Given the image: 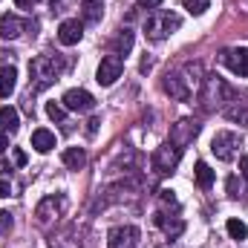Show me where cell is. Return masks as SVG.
I'll use <instances>...</instances> for the list:
<instances>
[{
	"mask_svg": "<svg viewBox=\"0 0 248 248\" xmlns=\"http://www.w3.org/2000/svg\"><path fill=\"white\" fill-rule=\"evenodd\" d=\"M165 248H170V246H165Z\"/></svg>",
	"mask_w": 248,
	"mask_h": 248,
	"instance_id": "cell-40",
	"label": "cell"
},
{
	"mask_svg": "<svg viewBox=\"0 0 248 248\" xmlns=\"http://www.w3.org/2000/svg\"><path fill=\"white\" fill-rule=\"evenodd\" d=\"M38 23H32V20H20L17 15H0V38L3 41H15V38H20L26 29H35Z\"/></svg>",
	"mask_w": 248,
	"mask_h": 248,
	"instance_id": "cell-7",
	"label": "cell"
},
{
	"mask_svg": "<svg viewBox=\"0 0 248 248\" xmlns=\"http://www.w3.org/2000/svg\"><path fill=\"white\" fill-rule=\"evenodd\" d=\"M35 3H38V0H15V6H17V9H32Z\"/></svg>",
	"mask_w": 248,
	"mask_h": 248,
	"instance_id": "cell-32",
	"label": "cell"
},
{
	"mask_svg": "<svg viewBox=\"0 0 248 248\" xmlns=\"http://www.w3.org/2000/svg\"><path fill=\"white\" fill-rule=\"evenodd\" d=\"M240 173H243V176L248 179V153L243 156V159H240Z\"/></svg>",
	"mask_w": 248,
	"mask_h": 248,
	"instance_id": "cell-34",
	"label": "cell"
},
{
	"mask_svg": "<svg viewBox=\"0 0 248 248\" xmlns=\"http://www.w3.org/2000/svg\"><path fill=\"white\" fill-rule=\"evenodd\" d=\"M17 87V69L15 66H6L0 69V98H9Z\"/></svg>",
	"mask_w": 248,
	"mask_h": 248,
	"instance_id": "cell-17",
	"label": "cell"
},
{
	"mask_svg": "<svg viewBox=\"0 0 248 248\" xmlns=\"http://www.w3.org/2000/svg\"><path fill=\"white\" fill-rule=\"evenodd\" d=\"M159 202H162V208H165V211L170 208L173 214H179V199L173 196V190H168V187H165V190H159Z\"/></svg>",
	"mask_w": 248,
	"mask_h": 248,
	"instance_id": "cell-24",
	"label": "cell"
},
{
	"mask_svg": "<svg viewBox=\"0 0 248 248\" xmlns=\"http://www.w3.org/2000/svg\"><path fill=\"white\" fill-rule=\"evenodd\" d=\"M9 193H12V179H9L6 173H0V199L9 196Z\"/></svg>",
	"mask_w": 248,
	"mask_h": 248,
	"instance_id": "cell-29",
	"label": "cell"
},
{
	"mask_svg": "<svg viewBox=\"0 0 248 248\" xmlns=\"http://www.w3.org/2000/svg\"><path fill=\"white\" fill-rule=\"evenodd\" d=\"M133 49V32L130 29H119L116 35H113V41H110V55H127Z\"/></svg>",
	"mask_w": 248,
	"mask_h": 248,
	"instance_id": "cell-15",
	"label": "cell"
},
{
	"mask_svg": "<svg viewBox=\"0 0 248 248\" xmlns=\"http://www.w3.org/2000/svg\"><path fill=\"white\" fill-rule=\"evenodd\" d=\"M225 231H228V237L237 240V243H243V240L248 237V228H246L243 219H228V222H225Z\"/></svg>",
	"mask_w": 248,
	"mask_h": 248,
	"instance_id": "cell-22",
	"label": "cell"
},
{
	"mask_svg": "<svg viewBox=\"0 0 248 248\" xmlns=\"http://www.w3.org/2000/svg\"><path fill=\"white\" fill-rule=\"evenodd\" d=\"M225 116H228L231 122H243V124H248V107H231V110H225Z\"/></svg>",
	"mask_w": 248,
	"mask_h": 248,
	"instance_id": "cell-27",
	"label": "cell"
},
{
	"mask_svg": "<svg viewBox=\"0 0 248 248\" xmlns=\"http://www.w3.org/2000/svg\"><path fill=\"white\" fill-rule=\"evenodd\" d=\"M81 15H84V20H87V23H98L104 12H101V3H84Z\"/></svg>",
	"mask_w": 248,
	"mask_h": 248,
	"instance_id": "cell-23",
	"label": "cell"
},
{
	"mask_svg": "<svg viewBox=\"0 0 248 248\" xmlns=\"http://www.w3.org/2000/svg\"><path fill=\"white\" fill-rule=\"evenodd\" d=\"M214 179H217L214 170H211L205 162H196V185L202 187V190H208V187L214 185Z\"/></svg>",
	"mask_w": 248,
	"mask_h": 248,
	"instance_id": "cell-21",
	"label": "cell"
},
{
	"mask_svg": "<svg viewBox=\"0 0 248 248\" xmlns=\"http://www.w3.org/2000/svg\"><path fill=\"white\" fill-rule=\"evenodd\" d=\"M32 147H35L38 153H49V150L55 147V133H49V130L38 127V130L32 133Z\"/></svg>",
	"mask_w": 248,
	"mask_h": 248,
	"instance_id": "cell-16",
	"label": "cell"
},
{
	"mask_svg": "<svg viewBox=\"0 0 248 248\" xmlns=\"http://www.w3.org/2000/svg\"><path fill=\"white\" fill-rule=\"evenodd\" d=\"M234 98H237L234 90H231L219 75H205V78H202L199 101H202L205 110H217V107H222V104H228V101H234Z\"/></svg>",
	"mask_w": 248,
	"mask_h": 248,
	"instance_id": "cell-2",
	"label": "cell"
},
{
	"mask_svg": "<svg viewBox=\"0 0 248 248\" xmlns=\"http://www.w3.org/2000/svg\"><path fill=\"white\" fill-rule=\"evenodd\" d=\"M139 3V9H159L162 6V0H136Z\"/></svg>",
	"mask_w": 248,
	"mask_h": 248,
	"instance_id": "cell-31",
	"label": "cell"
},
{
	"mask_svg": "<svg viewBox=\"0 0 248 248\" xmlns=\"http://www.w3.org/2000/svg\"><path fill=\"white\" fill-rule=\"evenodd\" d=\"M240 190H243V185L237 182V176H231V179H228V193H231V196H240Z\"/></svg>",
	"mask_w": 248,
	"mask_h": 248,
	"instance_id": "cell-30",
	"label": "cell"
},
{
	"mask_svg": "<svg viewBox=\"0 0 248 248\" xmlns=\"http://www.w3.org/2000/svg\"><path fill=\"white\" fill-rule=\"evenodd\" d=\"M179 26H182V17H179V15H173V12H159V15L147 17L144 35H147L150 41H165V38L173 35Z\"/></svg>",
	"mask_w": 248,
	"mask_h": 248,
	"instance_id": "cell-3",
	"label": "cell"
},
{
	"mask_svg": "<svg viewBox=\"0 0 248 248\" xmlns=\"http://www.w3.org/2000/svg\"><path fill=\"white\" fill-rule=\"evenodd\" d=\"M61 211H63V196H46V199L38 202L35 217H38L41 225H49L55 217H61Z\"/></svg>",
	"mask_w": 248,
	"mask_h": 248,
	"instance_id": "cell-11",
	"label": "cell"
},
{
	"mask_svg": "<svg viewBox=\"0 0 248 248\" xmlns=\"http://www.w3.org/2000/svg\"><path fill=\"white\" fill-rule=\"evenodd\" d=\"M81 3H101V0H81Z\"/></svg>",
	"mask_w": 248,
	"mask_h": 248,
	"instance_id": "cell-38",
	"label": "cell"
},
{
	"mask_svg": "<svg viewBox=\"0 0 248 248\" xmlns=\"http://www.w3.org/2000/svg\"><path fill=\"white\" fill-rule=\"evenodd\" d=\"M81 35H84V23L81 20H63L58 26V41L63 46H75L81 41Z\"/></svg>",
	"mask_w": 248,
	"mask_h": 248,
	"instance_id": "cell-14",
	"label": "cell"
},
{
	"mask_svg": "<svg viewBox=\"0 0 248 248\" xmlns=\"http://www.w3.org/2000/svg\"><path fill=\"white\" fill-rule=\"evenodd\" d=\"M15 165H26V153L23 150H15Z\"/></svg>",
	"mask_w": 248,
	"mask_h": 248,
	"instance_id": "cell-35",
	"label": "cell"
},
{
	"mask_svg": "<svg viewBox=\"0 0 248 248\" xmlns=\"http://www.w3.org/2000/svg\"><path fill=\"white\" fill-rule=\"evenodd\" d=\"M219 61L225 63L234 75H243V78H248V49H246V46H237V49H222Z\"/></svg>",
	"mask_w": 248,
	"mask_h": 248,
	"instance_id": "cell-8",
	"label": "cell"
},
{
	"mask_svg": "<svg viewBox=\"0 0 248 248\" xmlns=\"http://www.w3.org/2000/svg\"><path fill=\"white\" fill-rule=\"evenodd\" d=\"M182 6H185L190 15H205L208 6H211V0H182Z\"/></svg>",
	"mask_w": 248,
	"mask_h": 248,
	"instance_id": "cell-25",
	"label": "cell"
},
{
	"mask_svg": "<svg viewBox=\"0 0 248 248\" xmlns=\"http://www.w3.org/2000/svg\"><path fill=\"white\" fill-rule=\"evenodd\" d=\"M6 61H9V63L15 61V52H6V49H0V63H6Z\"/></svg>",
	"mask_w": 248,
	"mask_h": 248,
	"instance_id": "cell-33",
	"label": "cell"
},
{
	"mask_svg": "<svg viewBox=\"0 0 248 248\" xmlns=\"http://www.w3.org/2000/svg\"><path fill=\"white\" fill-rule=\"evenodd\" d=\"M150 66H153V61H150V58H144V61H141V72H147Z\"/></svg>",
	"mask_w": 248,
	"mask_h": 248,
	"instance_id": "cell-36",
	"label": "cell"
},
{
	"mask_svg": "<svg viewBox=\"0 0 248 248\" xmlns=\"http://www.w3.org/2000/svg\"><path fill=\"white\" fill-rule=\"evenodd\" d=\"M61 159H63V165H66L69 170H81V168L87 165V153H84L81 147H66Z\"/></svg>",
	"mask_w": 248,
	"mask_h": 248,
	"instance_id": "cell-18",
	"label": "cell"
},
{
	"mask_svg": "<svg viewBox=\"0 0 248 248\" xmlns=\"http://www.w3.org/2000/svg\"><path fill=\"white\" fill-rule=\"evenodd\" d=\"M156 222H159V228H162L168 237H179V234L185 231V222H182V219H176V217H173V219H168V214H159V217H156Z\"/></svg>",
	"mask_w": 248,
	"mask_h": 248,
	"instance_id": "cell-20",
	"label": "cell"
},
{
	"mask_svg": "<svg viewBox=\"0 0 248 248\" xmlns=\"http://www.w3.org/2000/svg\"><path fill=\"white\" fill-rule=\"evenodd\" d=\"M179 156H182V147H176L173 141H168V144H162L156 153H153V159H150V165H153V170L156 173H170L176 165H179Z\"/></svg>",
	"mask_w": 248,
	"mask_h": 248,
	"instance_id": "cell-5",
	"label": "cell"
},
{
	"mask_svg": "<svg viewBox=\"0 0 248 248\" xmlns=\"http://www.w3.org/2000/svg\"><path fill=\"white\" fill-rule=\"evenodd\" d=\"M190 78H182L179 72H170L165 81H162V90L170 95V98H176V101H187L190 98V84H185Z\"/></svg>",
	"mask_w": 248,
	"mask_h": 248,
	"instance_id": "cell-12",
	"label": "cell"
},
{
	"mask_svg": "<svg viewBox=\"0 0 248 248\" xmlns=\"http://www.w3.org/2000/svg\"><path fill=\"white\" fill-rule=\"evenodd\" d=\"M136 240H139V228L136 225H119V228H110L107 248H133Z\"/></svg>",
	"mask_w": 248,
	"mask_h": 248,
	"instance_id": "cell-10",
	"label": "cell"
},
{
	"mask_svg": "<svg viewBox=\"0 0 248 248\" xmlns=\"http://www.w3.org/2000/svg\"><path fill=\"white\" fill-rule=\"evenodd\" d=\"M63 66L66 63L58 55H38V58H32L29 61V87H32V93H41L49 84H55L58 75L63 72Z\"/></svg>",
	"mask_w": 248,
	"mask_h": 248,
	"instance_id": "cell-1",
	"label": "cell"
},
{
	"mask_svg": "<svg viewBox=\"0 0 248 248\" xmlns=\"http://www.w3.org/2000/svg\"><path fill=\"white\" fill-rule=\"evenodd\" d=\"M199 133V124L190 122V119H182V122L173 124V130H170V141L176 144V147H185L193 141V136Z\"/></svg>",
	"mask_w": 248,
	"mask_h": 248,
	"instance_id": "cell-13",
	"label": "cell"
},
{
	"mask_svg": "<svg viewBox=\"0 0 248 248\" xmlns=\"http://www.w3.org/2000/svg\"><path fill=\"white\" fill-rule=\"evenodd\" d=\"M240 147H243V139H240L237 133H228V130H222V133H217V136L211 139V153H214L219 162H231V159L240 153Z\"/></svg>",
	"mask_w": 248,
	"mask_h": 248,
	"instance_id": "cell-4",
	"label": "cell"
},
{
	"mask_svg": "<svg viewBox=\"0 0 248 248\" xmlns=\"http://www.w3.org/2000/svg\"><path fill=\"white\" fill-rule=\"evenodd\" d=\"M61 101H63L66 110H75V113H90V110L95 107V98H93V93H87V90H66Z\"/></svg>",
	"mask_w": 248,
	"mask_h": 248,
	"instance_id": "cell-9",
	"label": "cell"
},
{
	"mask_svg": "<svg viewBox=\"0 0 248 248\" xmlns=\"http://www.w3.org/2000/svg\"><path fill=\"white\" fill-rule=\"evenodd\" d=\"M6 147H9V141H6V136H3V133H0V153H3V150H6Z\"/></svg>",
	"mask_w": 248,
	"mask_h": 248,
	"instance_id": "cell-37",
	"label": "cell"
},
{
	"mask_svg": "<svg viewBox=\"0 0 248 248\" xmlns=\"http://www.w3.org/2000/svg\"><path fill=\"white\" fill-rule=\"evenodd\" d=\"M46 116H49L52 122L63 124V119H66V107H61V104H55V101H49V104H46Z\"/></svg>",
	"mask_w": 248,
	"mask_h": 248,
	"instance_id": "cell-26",
	"label": "cell"
},
{
	"mask_svg": "<svg viewBox=\"0 0 248 248\" xmlns=\"http://www.w3.org/2000/svg\"><path fill=\"white\" fill-rule=\"evenodd\" d=\"M49 3H52V6H55V3H58V0H49Z\"/></svg>",
	"mask_w": 248,
	"mask_h": 248,
	"instance_id": "cell-39",
	"label": "cell"
},
{
	"mask_svg": "<svg viewBox=\"0 0 248 248\" xmlns=\"http://www.w3.org/2000/svg\"><path fill=\"white\" fill-rule=\"evenodd\" d=\"M20 127V116L15 107H0V130L3 133H15Z\"/></svg>",
	"mask_w": 248,
	"mask_h": 248,
	"instance_id": "cell-19",
	"label": "cell"
},
{
	"mask_svg": "<svg viewBox=\"0 0 248 248\" xmlns=\"http://www.w3.org/2000/svg\"><path fill=\"white\" fill-rule=\"evenodd\" d=\"M12 231V217L9 211H0V234H9Z\"/></svg>",
	"mask_w": 248,
	"mask_h": 248,
	"instance_id": "cell-28",
	"label": "cell"
},
{
	"mask_svg": "<svg viewBox=\"0 0 248 248\" xmlns=\"http://www.w3.org/2000/svg\"><path fill=\"white\" fill-rule=\"evenodd\" d=\"M122 72H124V58L107 55V58H101L98 69H95V81H98L101 87H113V84L122 78Z\"/></svg>",
	"mask_w": 248,
	"mask_h": 248,
	"instance_id": "cell-6",
	"label": "cell"
}]
</instances>
